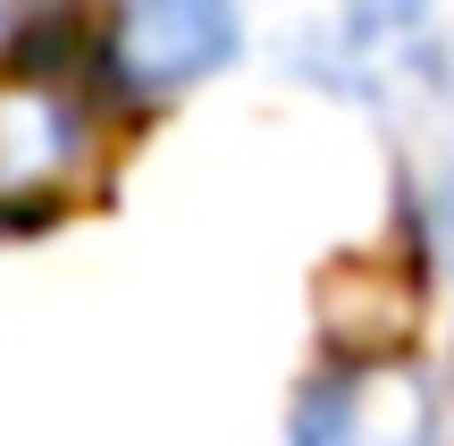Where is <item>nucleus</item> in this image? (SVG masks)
I'll return each instance as SVG.
<instances>
[{
	"label": "nucleus",
	"mask_w": 454,
	"mask_h": 446,
	"mask_svg": "<svg viewBox=\"0 0 454 446\" xmlns=\"http://www.w3.org/2000/svg\"><path fill=\"white\" fill-rule=\"evenodd\" d=\"M438 438V387L412 363H362L311 387L294 413V446H429Z\"/></svg>",
	"instance_id": "obj_1"
},
{
	"label": "nucleus",
	"mask_w": 454,
	"mask_h": 446,
	"mask_svg": "<svg viewBox=\"0 0 454 446\" xmlns=\"http://www.w3.org/2000/svg\"><path fill=\"white\" fill-rule=\"evenodd\" d=\"M118 76L135 93H177L236 59V0H118Z\"/></svg>",
	"instance_id": "obj_2"
},
{
	"label": "nucleus",
	"mask_w": 454,
	"mask_h": 446,
	"mask_svg": "<svg viewBox=\"0 0 454 446\" xmlns=\"http://www.w3.org/2000/svg\"><path fill=\"white\" fill-rule=\"evenodd\" d=\"M76 160V110L43 84H0V202L51 185Z\"/></svg>",
	"instance_id": "obj_3"
},
{
	"label": "nucleus",
	"mask_w": 454,
	"mask_h": 446,
	"mask_svg": "<svg viewBox=\"0 0 454 446\" xmlns=\"http://www.w3.org/2000/svg\"><path fill=\"white\" fill-rule=\"evenodd\" d=\"M421 9L429 0H354V26L362 34H404V26H421Z\"/></svg>",
	"instance_id": "obj_4"
},
{
	"label": "nucleus",
	"mask_w": 454,
	"mask_h": 446,
	"mask_svg": "<svg viewBox=\"0 0 454 446\" xmlns=\"http://www.w3.org/2000/svg\"><path fill=\"white\" fill-rule=\"evenodd\" d=\"M67 0H0V34H17V26H43V17H59Z\"/></svg>",
	"instance_id": "obj_5"
}]
</instances>
